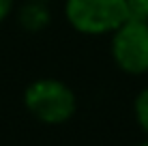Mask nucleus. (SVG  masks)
Masks as SVG:
<instances>
[{"label": "nucleus", "instance_id": "obj_1", "mask_svg": "<svg viewBox=\"0 0 148 146\" xmlns=\"http://www.w3.org/2000/svg\"><path fill=\"white\" fill-rule=\"evenodd\" d=\"M69 26L86 37L112 34L131 17L127 0H64Z\"/></svg>", "mask_w": 148, "mask_h": 146}, {"label": "nucleus", "instance_id": "obj_3", "mask_svg": "<svg viewBox=\"0 0 148 146\" xmlns=\"http://www.w3.org/2000/svg\"><path fill=\"white\" fill-rule=\"evenodd\" d=\"M110 52L120 71L129 75L148 73V22L129 17L112 32Z\"/></svg>", "mask_w": 148, "mask_h": 146}, {"label": "nucleus", "instance_id": "obj_7", "mask_svg": "<svg viewBox=\"0 0 148 146\" xmlns=\"http://www.w3.org/2000/svg\"><path fill=\"white\" fill-rule=\"evenodd\" d=\"M13 7H15V0H0V24L11 15Z\"/></svg>", "mask_w": 148, "mask_h": 146}, {"label": "nucleus", "instance_id": "obj_2", "mask_svg": "<svg viewBox=\"0 0 148 146\" xmlns=\"http://www.w3.org/2000/svg\"><path fill=\"white\" fill-rule=\"evenodd\" d=\"M24 105L37 120L45 125H62L75 114L77 99L64 82L56 77H41L24 90Z\"/></svg>", "mask_w": 148, "mask_h": 146}, {"label": "nucleus", "instance_id": "obj_6", "mask_svg": "<svg viewBox=\"0 0 148 146\" xmlns=\"http://www.w3.org/2000/svg\"><path fill=\"white\" fill-rule=\"evenodd\" d=\"M127 7H129L131 17L148 22V0H127Z\"/></svg>", "mask_w": 148, "mask_h": 146}, {"label": "nucleus", "instance_id": "obj_9", "mask_svg": "<svg viewBox=\"0 0 148 146\" xmlns=\"http://www.w3.org/2000/svg\"><path fill=\"white\" fill-rule=\"evenodd\" d=\"M41 2H47V0H41Z\"/></svg>", "mask_w": 148, "mask_h": 146}, {"label": "nucleus", "instance_id": "obj_8", "mask_svg": "<svg viewBox=\"0 0 148 146\" xmlns=\"http://www.w3.org/2000/svg\"><path fill=\"white\" fill-rule=\"evenodd\" d=\"M140 146H148V142H142V144H140Z\"/></svg>", "mask_w": 148, "mask_h": 146}, {"label": "nucleus", "instance_id": "obj_5", "mask_svg": "<svg viewBox=\"0 0 148 146\" xmlns=\"http://www.w3.org/2000/svg\"><path fill=\"white\" fill-rule=\"evenodd\" d=\"M133 114H135L137 125L142 127V131L148 135V88L137 93V97L133 101Z\"/></svg>", "mask_w": 148, "mask_h": 146}, {"label": "nucleus", "instance_id": "obj_4", "mask_svg": "<svg viewBox=\"0 0 148 146\" xmlns=\"http://www.w3.org/2000/svg\"><path fill=\"white\" fill-rule=\"evenodd\" d=\"M52 22V13L47 9V2L41 0H26L17 11V24L26 32H41L45 30Z\"/></svg>", "mask_w": 148, "mask_h": 146}]
</instances>
